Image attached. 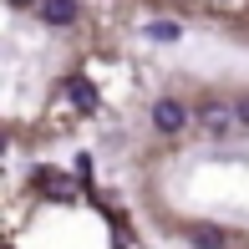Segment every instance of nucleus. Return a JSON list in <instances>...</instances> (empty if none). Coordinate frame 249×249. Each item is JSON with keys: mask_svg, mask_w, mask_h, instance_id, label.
Here are the masks:
<instances>
[{"mask_svg": "<svg viewBox=\"0 0 249 249\" xmlns=\"http://www.w3.org/2000/svg\"><path fill=\"white\" fill-rule=\"evenodd\" d=\"M188 244H194V249H224V229H213V224H194V229H188Z\"/></svg>", "mask_w": 249, "mask_h": 249, "instance_id": "6", "label": "nucleus"}, {"mask_svg": "<svg viewBox=\"0 0 249 249\" xmlns=\"http://www.w3.org/2000/svg\"><path fill=\"white\" fill-rule=\"evenodd\" d=\"M198 117H203V127H209V132H219V138H224L229 127H244V122H239V112H234V107H224V102H203V112H198Z\"/></svg>", "mask_w": 249, "mask_h": 249, "instance_id": "2", "label": "nucleus"}, {"mask_svg": "<svg viewBox=\"0 0 249 249\" xmlns=\"http://www.w3.org/2000/svg\"><path fill=\"white\" fill-rule=\"evenodd\" d=\"M41 20H46V26H71L76 20V0H41Z\"/></svg>", "mask_w": 249, "mask_h": 249, "instance_id": "4", "label": "nucleus"}, {"mask_svg": "<svg viewBox=\"0 0 249 249\" xmlns=\"http://www.w3.org/2000/svg\"><path fill=\"white\" fill-rule=\"evenodd\" d=\"M148 36L153 41H178L183 31H178V20H148Z\"/></svg>", "mask_w": 249, "mask_h": 249, "instance_id": "7", "label": "nucleus"}, {"mask_svg": "<svg viewBox=\"0 0 249 249\" xmlns=\"http://www.w3.org/2000/svg\"><path fill=\"white\" fill-rule=\"evenodd\" d=\"M183 122H188V107H183V102H173V97L153 102V127L158 132H178Z\"/></svg>", "mask_w": 249, "mask_h": 249, "instance_id": "1", "label": "nucleus"}, {"mask_svg": "<svg viewBox=\"0 0 249 249\" xmlns=\"http://www.w3.org/2000/svg\"><path fill=\"white\" fill-rule=\"evenodd\" d=\"M10 5H31V0H10Z\"/></svg>", "mask_w": 249, "mask_h": 249, "instance_id": "9", "label": "nucleus"}, {"mask_svg": "<svg viewBox=\"0 0 249 249\" xmlns=\"http://www.w3.org/2000/svg\"><path fill=\"white\" fill-rule=\"evenodd\" d=\"M66 92H71V102H76V107H82V112H97V87L92 82H87V76H71V82H66Z\"/></svg>", "mask_w": 249, "mask_h": 249, "instance_id": "5", "label": "nucleus"}, {"mask_svg": "<svg viewBox=\"0 0 249 249\" xmlns=\"http://www.w3.org/2000/svg\"><path fill=\"white\" fill-rule=\"evenodd\" d=\"M36 183L46 188L56 203H71L76 194H82V178H61V173H36Z\"/></svg>", "mask_w": 249, "mask_h": 249, "instance_id": "3", "label": "nucleus"}, {"mask_svg": "<svg viewBox=\"0 0 249 249\" xmlns=\"http://www.w3.org/2000/svg\"><path fill=\"white\" fill-rule=\"evenodd\" d=\"M234 112H239V122L249 127V97H239V102H234Z\"/></svg>", "mask_w": 249, "mask_h": 249, "instance_id": "8", "label": "nucleus"}]
</instances>
